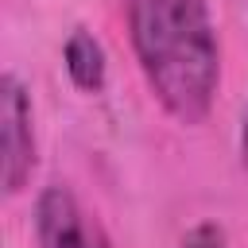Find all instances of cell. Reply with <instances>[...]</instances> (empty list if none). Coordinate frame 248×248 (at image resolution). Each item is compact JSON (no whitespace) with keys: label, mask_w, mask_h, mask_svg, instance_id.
<instances>
[{"label":"cell","mask_w":248,"mask_h":248,"mask_svg":"<svg viewBox=\"0 0 248 248\" xmlns=\"http://www.w3.org/2000/svg\"><path fill=\"white\" fill-rule=\"evenodd\" d=\"M35 236L39 248H112L101 221L62 182H50L35 198Z\"/></svg>","instance_id":"obj_2"},{"label":"cell","mask_w":248,"mask_h":248,"mask_svg":"<svg viewBox=\"0 0 248 248\" xmlns=\"http://www.w3.org/2000/svg\"><path fill=\"white\" fill-rule=\"evenodd\" d=\"M178 248H229V240H225V229H221L217 221H198V225L178 240Z\"/></svg>","instance_id":"obj_5"},{"label":"cell","mask_w":248,"mask_h":248,"mask_svg":"<svg viewBox=\"0 0 248 248\" xmlns=\"http://www.w3.org/2000/svg\"><path fill=\"white\" fill-rule=\"evenodd\" d=\"M240 159L248 167V108H244V124H240Z\"/></svg>","instance_id":"obj_6"},{"label":"cell","mask_w":248,"mask_h":248,"mask_svg":"<svg viewBox=\"0 0 248 248\" xmlns=\"http://www.w3.org/2000/svg\"><path fill=\"white\" fill-rule=\"evenodd\" d=\"M62 58H66L70 81H74L81 93H101V89H105L108 62H105L101 43H97L85 27H74V31H70V39H66V46H62Z\"/></svg>","instance_id":"obj_4"},{"label":"cell","mask_w":248,"mask_h":248,"mask_svg":"<svg viewBox=\"0 0 248 248\" xmlns=\"http://www.w3.org/2000/svg\"><path fill=\"white\" fill-rule=\"evenodd\" d=\"M0 132H4V194L16 198L35 170V128L31 97L16 74L0 78Z\"/></svg>","instance_id":"obj_3"},{"label":"cell","mask_w":248,"mask_h":248,"mask_svg":"<svg viewBox=\"0 0 248 248\" xmlns=\"http://www.w3.org/2000/svg\"><path fill=\"white\" fill-rule=\"evenodd\" d=\"M140 74L163 112L202 124L221 85V46L209 0H124Z\"/></svg>","instance_id":"obj_1"}]
</instances>
